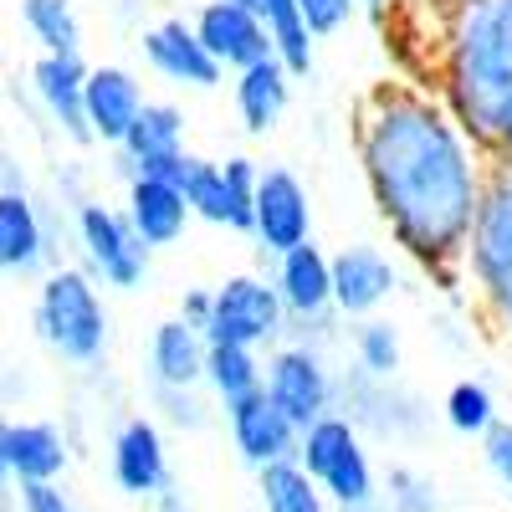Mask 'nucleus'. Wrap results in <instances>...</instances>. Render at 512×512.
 Listing matches in <instances>:
<instances>
[{
    "label": "nucleus",
    "mask_w": 512,
    "mask_h": 512,
    "mask_svg": "<svg viewBox=\"0 0 512 512\" xmlns=\"http://www.w3.org/2000/svg\"><path fill=\"white\" fill-rule=\"evenodd\" d=\"M354 154L390 241L425 277L461 267L492 164L436 103V93L415 82L369 88L354 113Z\"/></svg>",
    "instance_id": "obj_1"
},
{
    "label": "nucleus",
    "mask_w": 512,
    "mask_h": 512,
    "mask_svg": "<svg viewBox=\"0 0 512 512\" xmlns=\"http://www.w3.org/2000/svg\"><path fill=\"white\" fill-rule=\"evenodd\" d=\"M425 82L487 164L512 169V0H431Z\"/></svg>",
    "instance_id": "obj_2"
},
{
    "label": "nucleus",
    "mask_w": 512,
    "mask_h": 512,
    "mask_svg": "<svg viewBox=\"0 0 512 512\" xmlns=\"http://www.w3.org/2000/svg\"><path fill=\"white\" fill-rule=\"evenodd\" d=\"M461 282L472 287L487 328L512 344V169L492 164L487 190L461 246Z\"/></svg>",
    "instance_id": "obj_3"
},
{
    "label": "nucleus",
    "mask_w": 512,
    "mask_h": 512,
    "mask_svg": "<svg viewBox=\"0 0 512 512\" xmlns=\"http://www.w3.org/2000/svg\"><path fill=\"white\" fill-rule=\"evenodd\" d=\"M31 328L57 359L88 369L108 354V303L82 267H52L36 287Z\"/></svg>",
    "instance_id": "obj_4"
},
{
    "label": "nucleus",
    "mask_w": 512,
    "mask_h": 512,
    "mask_svg": "<svg viewBox=\"0 0 512 512\" xmlns=\"http://www.w3.org/2000/svg\"><path fill=\"white\" fill-rule=\"evenodd\" d=\"M292 466L303 472L333 512H359L379 507V477H374V456L369 441L354 431L344 415H323L308 431H297Z\"/></svg>",
    "instance_id": "obj_5"
},
{
    "label": "nucleus",
    "mask_w": 512,
    "mask_h": 512,
    "mask_svg": "<svg viewBox=\"0 0 512 512\" xmlns=\"http://www.w3.org/2000/svg\"><path fill=\"white\" fill-rule=\"evenodd\" d=\"M205 344H236V349H277L287 333V313L277 303V287L262 272H236L221 287H210V318Z\"/></svg>",
    "instance_id": "obj_6"
},
{
    "label": "nucleus",
    "mask_w": 512,
    "mask_h": 512,
    "mask_svg": "<svg viewBox=\"0 0 512 512\" xmlns=\"http://www.w3.org/2000/svg\"><path fill=\"white\" fill-rule=\"evenodd\" d=\"M333 415H344L359 436L415 441L431 420V405L415 390H405L400 379H369L359 369H344L333 379Z\"/></svg>",
    "instance_id": "obj_7"
},
{
    "label": "nucleus",
    "mask_w": 512,
    "mask_h": 512,
    "mask_svg": "<svg viewBox=\"0 0 512 512\" xmlns=\"http://www.w3.org/2000/svg\"><path fill=\"white\" fill-rule=\"evenodd\" d=\"M72 231H77V246H82V272H88L93 282L118 287V292H134L149 277V256L154 251L134 236V226L123 221L118 205L77 200Z\"/></svg>",
    "instance_id": "obj_8"
},
{
    "label": "nucleus",
    "mask_w": 512,
    "mask_h": 512,
    "mask_svg": "<svg viewBox=\"0 0 512 512\" xmlns=\"http://www.w3.org/2000/svg\"><path fill=\"white\" fill-rule=\"evenodd\" d=\"M333 369L323 359L318 344H303V338H282V344L267 354L262 364V395L297 425L308 431L313 420L333 415Z\"/></svg>",
    "instance_id": "obj_9"
},
{
    "label": "nucleus",
    "mask_w": 512,
    "mask_h": 512,
    "mask_svg": "<svg viewBox=\"0 0 512 512\" xmlns=\"http://www.w3.org/2000/svg\"><path fill=\"white\" fill-rule=\"evenodd\" d=\"M246 236L256 241L262 256H287L292 246L313 241V195L308 185L282 164H267L262 180H256V200H251V226Z\"/></svg>",
    "instance_id": "obj_10"
},
{
    "label": "nucleus",
    "mask_w": 512,
    "mask_h": 512,
    "mask_svg": "<svg viewBox=\"0 0 512 512\" xmlns=\"http://www.w3.org/2000/svg\"><path fill=\"white\" fill-rule=\"evenodd\" d=\"M256 180H262V164L231 154V159H200L190 164L185 175V205L190 221H210V226H231L246 231L251 226V200H256Z\"/></svg>",
    "instance_id": "obj_11"
},
{
    "label": "nucleus",
    "mask_w": 512,
    "mask_h": 512,
    "mask_svg": "<svg viewBox=\"0 0 512 512\" xmlns=\"http://www.w3.org/2000/svg\"><path fill=\"white\" fill-rule=\"evenodd\" d=\"M272 287H277V303L287 313V328L313 333V338L328 333V323H333V272H328V251L318 241H303L287 256H277Z\"/></svg>",
    "instance_id": "obj_12"
},
{
    "label": "nucleus",
    "mask_w": 512,
    "mask_h": 512,
    "mask_svg": "<svg viewBox=\"0 0 512 512\" xmlns=\"http://www.w3.org/2000/svg\"><path fill=\"white\" fill-rule=\"evenodd\" d=\"M57 221L41 210L26 180L0 185V277H36L57 256Z\"/></svg>",
    "instance_id": "obj_13"
},
{
    "label": "nucleus",
    "mask_w": 512,
    "mask_h": 512,
    "mask_svg": "<svg viewBox=\"0 0 512 512\" xmlns=\"http://www.w3.org/2000/svg\"><path fill=\"white\" fill-rule=\"evenodd\" d=\"M328 272H333V318H349V323L379 318V308L400 292L395 262L379 246H369V241L333 251Z\"/></svg>",
    "instance_id": "obj_14"
},
{
    "label": "nucleus",
    "mask_w": 512,
    "mask_h": 512,
    "mask_svg": "<svg viewBox=\"0 0 512 512\" xmlns=\"http://www.w3.org/2000/svg\"><path fill=\"white\" fill-rule=\"evenodd\" d=\"M108 472L118 482V492L139 497V502H154L169 482V446H164V431L154 415H128L113 441H108Z\"/></svg>",
    "instance_id": "obj_15"
},
{
    "label": "nucleus",
    "mask_w": 512,
    "mask_h": 512,
    "mask_svg": "<svg viewBox=\"0 0 512 512\" xmlns=\"http://www.w3.org/2000/svg\"><path fill=\"white\" fill-rule=\"evenodd\" d=\"M190 26H195L200 47L210 52V62L221 72H246V67L272 57V41H267L262 21L241 6H231V0H205Z\"/></svg>",
    "instance_id": "obj_16"
},
{
    "label": "nucleus",
    "mask_w": 512,
    "mask_h": 512,
    "mask_svg": "<svg viewBox=\"0 0 512 512\" xmlns=\"http://www.w3.org/2000/svg\"><path fill=\"white\" fill-rule=\"evenodd\" d=\"M144 82L128 67H88V82H82V123H88V139L103 144H123V134L134 128V118L144 113Z\"/></svg>",
    "instance_id": "obj_17"
},
{
    "label": "nucleus",
    "mask_w": 512,
    "mask_h": 512,
    "mask_svg": "<svg viewBox=\"0 0 512 512\" xmlns=\"http://www.w3.org/2000/svg\"><path fill=\"white\" fill-rule=\"evenodd\" d=\"M226 431H231V446L246 466H256V472H267V466H282L292 461L297 451V425L256 390L236 405H226Z\"/></svg>",
    "instance_id": "obj_18"
},
{
    "label": "nucleus",
    "mask_w": 512,
    "mask_h": 512,
    "mask_svg": "<svg viewBox=\"0 0 512 512\" xmlns=\"http://www.w3.org/2000/svg\"><path fill=\"white\" fill-rule=\"evenodd\" d=\"M0 446H6L11 487H52L67 472V436L52 420H0Z\"/></svg>",
    "instance_id": "obj_19"
},
{
    "label": "nucleus",
    "mask_w": 512,
    "mask_h": 512,
    "mask_svg": "<svg viewBox=\"0 0 512 512\" xmlns=\"http://www.w3.org/2000/svg\"><path fill=\"white\" fill-rule=\"evenodd\" d=\"M139 47H144V62H149L164 82H180V88H200V93H210V88H216V82L226 77L216 62H210V52L200 47L195 26L180 21V16L154 21V26L144 31Z\"/></svg>",
    "instance_id": "obj_20"
},
{
    "label": "nucleus",
    "mask_w": 512,
    "mask_h": 512,
    "mask_svg": "<svg viewBox=\"0 0 512 512\" xmlns=\"http://www.w3.org/2000/svg\"><path fill=\"white\" fill-rule=\"evenodd\" d=\"M185 108L175 103H144V113L134 118V128L123 134L118 144V175L134 180V175H154L164 159H180L185 154Z\"/></svg>",
    "instance_id": "obj_21"
},
{
    "label": "nucleus",
    "mask_w": 512,
    "mask_h": 512,
    "mask_svg": "<svg viewBox=\"0 0 512 512\" xmlns=\"http://www.w3.org/2000/svg\"><path fill=\"white\" fill-rule=\"evenodd\" d=\"M123 221L134 226V236L154 251V246H175L190 226V205H185V190L180 185H164V180H149V175H134L128 180V195H123Z\"/></svg>",
    "instance_id": "obj_22"
},
{
    "label": "nucleus",
    "mask_w": 512,
    "mask_h": 512,
    "mask_svg": "<svg viewBox=\"0 0 512 512\" xmlns=\"http://www.w3.org/2000/svg\"><path fill=\"white\" fill-rule=\"evenodd\" d=\"M205 333L180 323V318H164L149 338V379L154 390H200L205 379Z\"/></svg>",
    "instance_id": "obj_23"
},
{
    "label": "nucleus",
    "mask_w": 512,
    "mask_h": 512,
    "mask_svg": "<svg viewBox=\"0 0 512 512\" xmlns=\"http://www.w3.org/2000/svg\"><path fill=\"white\" fill-rule=\"evenodd\" d=\"M82 82H88V62L82 57H36L31 67V93L47 108V118L67 139L88 144V123H82Z\"/></svg>",
    "instance_id": "obj_24"
},
{
    "label": "nucleus",
    "mask_w": 512,
    "mask_h": 512,
    "mask_svg": "<svg viewBox=\"0 0 512 512\" xmlns=\"http://www.w3.org/2000/svg\"><path fill=\"white\" fill-rule=\"evenodd\" d=\"M287 98H292V72L277 57L236 72V113L246 123V134H272L287 113Z\"/></svg>",
    "instance_id": "obj_25"
},
{
    "label": "nucleus",
    "mask_w": 512,
    "mask_h": 512,
    "mask_svg": "<svg viewBox=\"0 0 512 512\" xmlns=\"http://www.w3.org/2000/svg\"><path fill=\"white\" fill-rule=\"evenodd\" d=\"M231 6L251 11L262 21L267 41H272V57L292 72V77H308L313 72V36L303 26V11H297V0H231Z\"/></svg>",
    "instance_id": "obj_26"
},
{
    "label": "nucleus",
    "mask_w": 512,
    "mask_h": 512,
    "mask_svg": "<svg viewBox=\"0 0 512 512\" xmlns=\"http://www.w3.org/2000/svg\"><path fill=\"white\" fill-rule=\"evenodd\" d=\"M21 21L41 57H82V16L72 0H21Z\"/></svg>",
    "instance_id": "obj_27"
},
{
    "label": "nucleus",
    "mask_w": 512,
    "mask_h": 512,
    "mask_svg": "<svg viewBox=\"0 0 512 512\" xmlns=\"http://www.w3.org/2000/svg\"><path fill=\"white\" fill-rule=\"evenodd\" d=\"M200 384L221 405H236V400L262 390V354H256V349H236V344H210L205 349V379Z\"/></svg>",
    "instance_id": "obj_28"
},
{
    "label": "nucleus",
    "mask_w": 512,
    "mask_h": 512,
    "mask_svg": "<svg viewBox=\"0 0 512 512\" xmlns=\"http://www.w3.org/2000/svg\"><path fill=\"white\" fill-rule=\"evenodd\" d=\"M405 364V344H400V328L390 318H364L354 323V369L369 379H395Z\"/></svg>",
    "instance_id": "obj_29"
},
{
    "label": "nucleus",
    "mask_w": 512,
    "mask_h": 512,
    "mask_svg": "<svg viewBox=\"0 0 512 512\" xmlns=\"http://www.w3.org/2000/svg\"><path fill=\"white\" fill-rule=\"evenodd\" d=\"M256 492H262V512H333V507L323 502V492H318L303 472H297L292 461L256 472Z\"/></svg>",
    "instance_id": "obj_30"
},
{
    "label": "nucleus",
    "mask_w": 512,
    "mask_h": 512,
    "mask_svg": "<svg viewBox=\"0 0 512 512\" xmlns=\"http://www.w3.org/2000/svg\"><path fill=\"white\" fill-rule=\"evenodd\" d=\"M441 415H446L451 431H461V436H487L492 425L502 420V415H497V395H492V384H482V379H456L451 390H446Z\"/></svg>",
    "instance_id": "obj_31"
},
{
    "label": "nucleus",
    "mask_w": 512,
    "mask_h": 512,
    "mask_svg": "<svg viewBox=\"0 0 512 512\" xmlns=\"http://www.w3.org/2000/svg\"><path fill=\"white\" fill-rule=\"evenodd\" d=\"M379 497H384L379 512H441V492H436V482L425 477L420 466H405V461L384 472Z\"/></svg>",
    "instance_id": "obj_32"
},
{
    "label": "nucleus",
    "mask_w": 512,
    "mask_h": 512,
    "mask_svg": "<svg viewBox=\"0 0 512 512\" xmlns=\"http://www.w3.org/2000/svg\"><path fill=\"white\" fill-rule=\"evenodd\" d=\"M154 410H159V431H205L210 410L200 400V390H154Z\"/></svg>",
    "instance_id": "obj_33"
},
{
    "label": "nucleus",
    "mask_w": 512,
    "mask_h": 512,
    "mask_svg": "<svg viewBox=\"0 0 512 512\" xmlns=\"http://www.w3.org/2000/svg\"><path fill=\"white\" fill-rule=\"evenodd\" d=\"M297 11H303V26L308 36H333V31H344L349 16H354V0H297Z\"/></svg>",
    "instance_id": "obj_34"
},
{
    "label": "nucleus",
    "mask_w": 512,
    "mask_h": 512,
    "mask_svg": "<svg viewBox=\"0 0 512 512\" xmlns=\"http://www.w3.org/2000/svg\"><path fill=\"white\" fill-rule=\"evenodd\" d=\"M482 456L492 466V477L512 492V420H497L492 431L482 436Z\"/></svg>",
    "instance_id": "obj_35"
},
{
    "label": "nucleus",
    "mask_w": 512,
    "mask_h": 512,
    "mask_svg": "<svg viewBox=\"0 0 512 512\" xmlns=\"http://www.w3.org/2000/svg\"><path fill=\"white\" fill-rule=\"evenodd\" d=\"M16 502H21V512H82V507L62 492V482H52V487H21Z\"/></svg>",
    "instance_id": "obj_36"
},
{
    "label": "nucleus",
    "mask_w": 512,
    "mask_h": 512,
    "mask_svg": "<svg viewBox=\"0 0 512 512\" xmlns=\"http://www.w3.org/2000/svg\"><path fill=\"white\" fill-rule=\"evenodd\" d=\"M180 323H190V328H205V318H210V292L205 287H190L185 297H180V313H175Z\"/></svg>",
    "instance_id": "obj_37"
},
{
    "label": "nucleus",
    "mask_w": 512,
    "mask_h": 512,
    "mask_svg": "<svg viewBox=\"0 0 512 512\" xmlns=\"http://www.w3.org/2000/svg\"><path fill=\"white\" fill-rule=\"evenodd\" d=\"M154 507H159V512H185V502H180V492H175V487H164V492L154 497Z\"/></svg>",
    "instance_id": "obj_38"
},
{
    "label": "nucleus",
    "mask_w": 512,
    "mask_h": 512,
    "mask_svg": "<svg viewBox=\"0 0 512 512\" xmlns=\"http://www.w3.org/2000/svg\"><path fill=\"white\" fill-rule=\"evenodd\" d=\"M11 492V466H6V446H0V497Z\"/></svg>",
    "instance_id": "obj_39"
},
{
    "label": "nucleus",
    "mask_w": 512,
    "mask_h": 512,
    "mask_svg": "<svg viewBox=\"0 0 512 512\" xmlns=\"http://www.w3.org/2000/svg\"><path fill=\"white\" fill-rule=\"evenodd\" d=\"M0 512H21V502H16V497L6 492V497H0Z\"/></svg>",
    "instance_id": "obj_40"
},
{
    "label": "nucleus",
    "mask_w": 512,
    "mask_h": 512,
    "mask_svg": "<svg viewBox=\"0 0 512 512\" xmlns=\"http://www.w3.org/2000/svg\"><path fill=\"white\" fill-rule=\"evenodd\" d=\"M6 180H11V169H6V164H0V185H6Z\"/></svg>",
    "instance_id": "obj_41"
},
{
    "label": "nucleus",
    "mask_w": 512,
    "mask_h": 512,
    "mask_svg": "<svg viewBox=\"0 0 512 512\" xmlns=\"http://www.w3.org/2000/svg\"><path fill=\"white\" fill-rule=\"evenodd\" d=\"M359 512H379V507H359Z\"/></svg>",
    "instance_id": "obj_42"
}]
</instances>
